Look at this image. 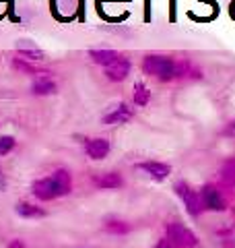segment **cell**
<instances>
[{
    "label": "cell",
    "instance_id": "cell-1",
    "mask_svg": "<svg viewBox=\"0 0 235 248\" xmlns=\"http://www.w3.org/2000/svg\"><path fill=\"white\" fill-rule=\"evenodd\" d=\"M143 71L147 75L155 77L159 81H171V79H177L186 73H190L194 77V71L190 68V64L186 62H176L167 56H157V54H151L143 60Z\"/></svg>",
    "mask_w": 235,
    "mask_h": 248
},
{
    "label": "cell",
    "instance_id": "cell-2",
    "mask_svg": "<svg viewBox=\"0 0 235 248\" xmlns=\"http://www.w3.org/2000/svg\"><path fill=\"white\" fill-rule=\"evenodd\" d=\"M167 236H169L171 242H174L176 246H179V248H190V246L198 244V238H196L188 228H184L182 223H169Z\"/></svg>",
    "mask_w": 235,
    "mask_h": 248
},
{
    "label": "cell",
    "instance_id": "cell-3",
    "mask_svg": "<svg viewBox=\"0 0 235 248\" xmlns=\"http://www.w3.org/2000/svg\"><path fill=\"white\" fill-rule=\"evenodd\" d=\"M176 192H177L179 197H182L184 205H186V209H188V213H190V215H198V213L202 211L200 197L196 195V192H194L186 182H177V184H176Z\"/></svg>",
    "mask_w": 235,
    "mask_h": 248
},
{
    "label": "cell",
    "instance_id": "cell-4",
    "mask_svg": "<svg viewBox=\"0 0 235 248\" xmlns=\"http://www.w3.org/2000/svg\"><path fill=\"white\" fill-rule=\"evenodd\" d=\"M200 203L205 209H210V211H225V201L215 186H205L200 190Z\"/></svg>",
    "mask_w": 235,
    "mask_h": 248
},
{
    "label": "cell",
    "instance_id": "cell-5",
    "mask_svg": "<svg viewBox=\"0 0 235 248\" xmlns=\"http://www.w3.org/2000/svg\"><path fill=\"white\" fill-rule=\"evenodd\" d=\"M130 75V60L128 58H118L116 62H112L109 66H105V77L109 81H124Z\"/></svg>",
    "mask_w": 235,
    "mask_h": 248
},
{
    "label": "cell",
    "instance_id": "cell-6",
    "mask_svg": "<svg viewBox=\"0 0 235 248\" xmlns=\"http://www.w3.org/2000/svg\"><path fill=\"white\" fill-rule=\"evenodd\" d=\"M33 195L39 199V201H52L58 197V190H56V184H54L52 176L50 178H42L33 184Z\"/></svg>",
    "mask_w": 235,
    "mask_h": 248
},
{
    "label": "cell",
    "instance_id": "cell-7",
    "mask_svg": "<svg viewBox=\"0 0 235 248\" xmlns=\"http://www.w3.org/2000/svg\"><path fill=\"white\" fill-rule=\"evenodd\" d=\"M132 118V108L126 104H118L114 108H109V112L103 116V124H124Z\"/></svg>",
    "mask_w": 235,
    "mask_h": 248
},
{
    "label": "cell",
    "instance_id": "cell-8",
    "mask_svg": "<svg viewBox=\"0 0 235 248\" xmlns=\"http://www.w3.org/2000/svg\"><path fill=\"white\" fill-rule=\"evenodd\" d=\"M85 151L91 159H103L109 153V141L107 139H89L85 143Z\"/></svg>",
    "mask_w": 235,
    "mask_h": 248
},
{
    "label": "cell",
    "instance_id": "cell-9",
    "mask_svg": "<svg viewBox=\"0 0 235 248\" xmlns=\"http://www.w3.org/2000/svg\"><path fill=\"white\" fill-rule=\"evenodd\" d=\"M13 68L23 75L35 77V79H39V77H50V71H45V68H42L39 64H33V62L21 60V58H13Z\"/></svg>",
    "mask_w": 235,
    "mask_h": 248
},
{
    "label": "cell",
    "instance_id": "cell-10",
    "mask_svg": "<svg viewBox=\"0 0 235 248\" xmlns=\"http://www.w3.org/2000/svg\"><path fill=\"white\" fill-rule=\"evenodd\" d=\"M138 168L143 170V172H147L153 180H165L171 172V168L167 164H161V161H145V164H140Z\"/></svg>",
    "mask_w": 235,
    "mask_h": 248
},
{
    "label": "cell",
    "instance_id": "cell-11",
    "mask_svg": "<svg viewBox=\"0 0 235 248\" xmlns=\"http://www.w3.org/2000/svg\"><path fill=\"white\" fill-rule=\"evenodd\" d=\"M56 83H54L50 77H39V79L33 81L31 85V91H33V95H52V93H56Z\"/></svg>",
    "mask_w": 235,
    "mask_h": 248
},
{
    "label": "cell",
    "instance_id": "cell-12",
    "mask_svg": "<svg viewBox=\"0 0 235 248\" xmlns=\"http://www.w3.org/2000/svg\"><path fill=\"white\" fill-rule=\"evenodd\" d=\"M89 56H91V60L95 62V64L109 66L112 62H116L118 58H120V54H118L116 50H91Z\"/></svg>",
    "mask_w": 235,
    "mask_h": 248
},
{
    "label": "cell",
    "instance_id": "cell-13",
    "mask_svg": "<svg viewBox=\"0 0 235 248\" xmlns=\"http://www.w3.org/2000/svg\"><path fill=\"white\" fill-rule=\"evenodd\" d=\"M52 180L56 184V190H58V197H64L70 192V174L66 170H56L52 174Z\"/></svg>",
    "mask_w": 235,
    "mask_h": 248
},
{
    "label": "cell",
    "instance_id": "cell-14",
    "mask_svg": "<svg viewBox=\"0 0 235 248\" xmlns=\"http://www.w3.org/2000/svg\"><path fill=\"white\" fill-rule=\"evenodd\" d=\"M95 184L99 186V188H120V186L124 184L122 176L116 174V172H107V174H101L99 178H95Z\"/></svg>",
    "mask_w": 235,
    "mask_h": 248
},
{
    "label": "cell",
    "instance_id": "cell-15",
    "mask_svg": "<svg viewBox=\"0 0 235 248\" xmlns=\"http://www.w3.org/2000/svg\"><path fill=\"white\" fill-rule=\"evenodd\" d=\"M17 213L21 217H31V219H35V217H44L45 211L42 207H35V205H31V203H17Z\"/></svg>",
    "mask_w": 235,
    "mask_h": 248
},
{
    "label": "cell",
    "instance_id": "cell-16",
    "mask_svg": "<svg viewBox=\"0 0 235 248\" xmlns=\"http://www.w3.org/2000/svg\"><path fill=\"white\" fill-rule=\"evenodd\" d=\"M221 178L227 186H235V159H227L221 170Z\"/></svg>",
    "mask_w": 235,
    "mask_h": 248
},
{
    "label": "cell",
    "instance_id": "cell-17",
    "mask_svg": "<svg viewBox=\"0 0 235 248\" xmlns=\"http://www.w3.org/2000/svg\"><path fill=\"white\" fill-rule=\"evenodd\" d=\"M148 99H151V91H148V87H145L143 83H136L134 85V104L136 106H147Z\"/></svg>",
    "mask_w": 235,
    "mask_h": 248
},
{
    "label": "cell",
    "instance_id": "cell-18",
    "mask_svg": "<svg viewBox=\"0 0 235 248\" xmlns=\"http://www.w3.org/2000/svg\"><path fill=\"white\" fill-rule=\"evenodd\" d=\"M105 230L112 232V234H126V232H130V226L126 221H120V219H109L105 223Z\"/></svg>",
    "mask_w": 235,
    "mask_h": 248
},
{
    "label": "cell",
    "instance_id": "cell-19",
    "mask_svg": "<svg viewBox=\"0 0 235 248\" xmlns=\"http://www.w3.org/2000/svg\"><path fill=\"white\" fill-rule=\"evenodd\" d=\"M17 141H15V137H0V155H9Z\"/></svg>",
    "mask_w": 235,
    "mask_h": 248
},
{
    "label": "cell",
    "instance_id": "cell-20",
    "mask_svg": "<svg viewBox=\"0 0 235 248\" xmlns=\"http://www.w3.org/2000/svg\"><path fill=\"white\" fill-rule=\"evenodd\" d=\"M225 135H229V137H235V120L227 124V128H225Z\"/></svg>",
    "mask_w": 235,
    "mask_h": 248
},
{
    "label": "cell",
    "instance_id": "cell-21",
    "mask_svg": "<svg viewBox=\"0 0 235 248\" xmlns=\"http://www.w3.org/2000/svg\"><path fill=\"white\" fill-rule=\"evenodd\" d=\"M9 248H25V246H23V242H19V240H13L9 244Z\"/></svg>",
    "mask_w": 235,
    "mask_h": 248
},
{
    "label": "cell",
    "instance_id": "cell-22",
    "mask_svg": "<svg viewBox=\"0 0 235 248\" xmlns=\"http://www.w3.org/2000/svg\"><path fill=\"white\" fill-rule=\"evenodd\" d=\"M6 186V180H4V174H2V170H0V190H2Z\"/></svg>",
    "mask_w": 235,
    "mask_h": 248
},
{
    "label": "cell",
    "instance_id": "cell-23",
    "mask_svg": "<svg viewBox=\"0 0 235 248\" xmlns=\"http://www.w3.org/2000/svg\"><path fill=\"white\" fill-rule=\"evenodd\" d=\"M157 248H171V246H167L165 242H163V244H159V246H157Z\"/></svg>",
    "mask_w": 235,
    "mask_h": 248
}]
</instances>
